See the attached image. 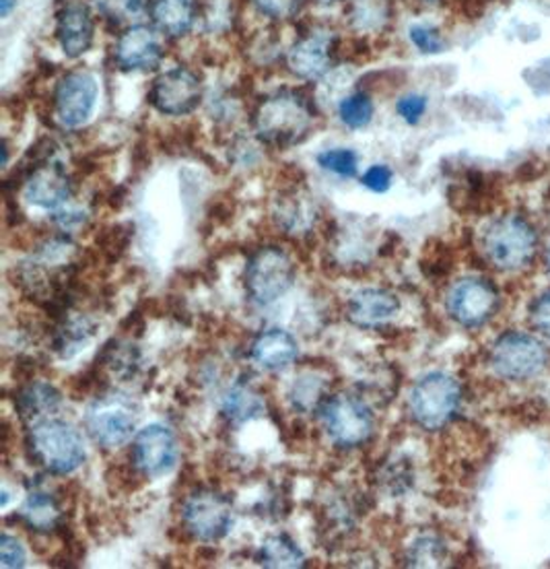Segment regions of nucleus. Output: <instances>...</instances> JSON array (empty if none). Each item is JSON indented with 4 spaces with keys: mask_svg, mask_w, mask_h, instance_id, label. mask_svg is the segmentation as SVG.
<instances>
[{
    "mask_svg": "<svg viewBox=\"0 0 550 569\" xmlns=\"http://www.w3.org/2000/svg\"><path fill=\"white\" fill-rule=\"evenodd\" d=\"M252 127L264 144L272 149H291L310 137L316 127V110L308 96L284 87L258 103Z\"/></svg>",
    "mask_w": 550,
    "mask_h": 569,
    "instance_id": "1",
    "label": "nucleus"
},
{
    "mask_svg": "<svg viewBox=\"0 0 550 569\" xmlns=\"http://www.w3.org/2000/svg\"><path fill=\"white\" fill-rule=\"evenodd\" d=\"M26 446L29 458L40 469L58 477L72 475L86 462L83 436L71 423L54 417H46L29 427Z\"/></svg>",
    "mask_w": 550,
    "mask_h": 569,
    "instance_id": "2",
    "label": "nucleus"
},
{
    "mask_svg": "<svg viewBox=\"0 0 550 569\" xmlns=\"http://www.w3.org/2000/svg\"><path fill=\"white\" fill-rule=\"evenodd\" d=\"M480 248L497 271H523L537 257L538 231L523 214H501L484 229Z\"/></svg>",
    "mask_w": 550,
    "mask_h": 569,
    "instance_id": "3",
    "label": "nucleus"
},
{
    "mask_svg": "<svg viewBox=\"0 0 550 569\" xmlns=\"http://www.w3.org/2000/svg\"><path fill=\"white\" fill-rule=\"evenodd\" d=\"M462 407V386L446 373L431 371L410 388L409 413L412 423L436 433L452 423Z\"/></svg>",
    "mask_w": 550,
    "mask_h": 569,
    "instance_id": "4",
    "label": "nucleus"
},
{
    "mask_svg": "<svg viewBox=\"0 0 550 569\" xmlns=\"http://www.w3.org/2000/svg\"><path fill=\"white\" fill-rule=\"evenodd\" d=\"M549 366L544 342L522 330H508L494 339L489 349V368L506 382H526L540 376Z\"/></svg>",
    "mask_w": 550,
    "mask_h": 569,
    "instance_id": "5",
    "label": "nucleus"
},
{
    "mask_svg": "<svg viewBox=\"0 0 550 569\" xmlns=\"http://www.w3.org/2000/svg\"><path fill=\"white\" fill-rule=\"evenodd\" d=\"M297 269L291 254L281 246H262L246 264V291L256 306H272L296 284Z\"/></svg>",
    "mask_w": 550,
    "mask_h": 569,
    "instance_id": "6",
    "label": "nucleus"
},
{
    "mask_svg": "<svg viewBox=\"0 0 550 569\" xmlns=\"http://www.w3.org/2000/svg\"><path fill=\"white\" fill-rule=\"evenodd\" d=\"M326 438L340 450H354L371 440L376 419L366 400L353 395L328 397L318 409Z\"/></svg>",
    "mask_w": 550,
    "mask_h": 569,
    "instance_id": "7",
    "label": "nucleus"
},
{
    "mask_svg": "<svg viewBox=\"0 0 550 569\" xmlns=\"http://www.w3.org/2000/svg\"><path fill=\"white\" fill-rule=\"evenodd\" d=\"M501 308L497 284L484 277H464L450 287L446 310L458 327L477 330L487 327Z\"/></svg>",
    "mask_w": 550,
    "mask_h": 569,
    "instance_id": "8",
    "label": "nucleus"
},
{
    "mask_svg": "<svg viewBox=\"0 0 550 569\" xmlns=\"http://www.w3.org/2000/svg\"><path fill=\"white\" fill-rule=\"evenodd\" d=\"M339 58V36L324 26L303 31L287 50V69L299 81H320L334 69Z\"/></svg>",
    "mask_w": 550,
    "mask_h": 569,
    "instance_id": "9",
    "label": "nucleus"
},
{
    "mask_svg": "<svg viewBox=\"0 0 550 569\" xmlns=\"http://www.w3.org/2000/svg\"><path fill=\"white\" fill-rule=\"evenodd\" d=\"M182 525L197 541L217 542L226 539L233 525L231 499L221 491L200 487L183 501Z\"/></svg>",
    "mask_w": 550,
    "mask_h": 569,
    "instance_id": "10",
    "label": "nucleus"
},
{
    "mask_svg": "<svg viewBox=\"0 0 550 569\" xmlns=\"http://www.w3.org/2000/svg\"><path fill=\"white\" fill-rule=\"evenodd\" d=\"M98 100L99 86L93 72H67L54 87L52 116L62 130L83 129L96 112Z\"/></svg>",
    "mask_w": 550,
    "mask_h": 569,
    "instance_id": "11",
    "label": "nucleus"
},
{
    "mask_svg": "<svg viewBox=\"0 0 550 569\" xmlns=\"http://www.w3.org/2000/svg\"><path fill=\"white\" fill-rule=\"evenodd\" d=\"M137 407L122 395L99 397L86 415L87 433L106 450H113L132 440L137 431Z\"/></svg>",
    "mask_w": 550,
    "mask_h": 569,
    "instance_id": "12",
    "label": "nucleus"
},
{
    "mask_svg": "<svg viewBox=\"0 0 550 569\" xmlns=\"http://www.w3.org/2000/svg\"><path fill=\"white\" fill-rule=\"evenodd\" d=\"M204 98L202 77L190 67L161 72L149 89V101L159 114L182 118L197 112Z\"/></svg>",
    "mask_w": 550,
    "mask_h": 569,
    "instance_id": "13",
    "label": "nucleus"
},
{
    "mask_svg": "<svg viewBox=\"0 0 550 569\" xmlns=\"http://www.w3.org/2000/svg\"><path fill=\"white\" fill-rule=\"evenodd\" d=\"M163 38L156 26H130L113 42V67L122 72L157 71L166 58Z\"/></svg>",
    "mask_w": 550,
    "mask_h": 569,
    "instance_id": "14",
    "label": "nucleus"
},
{
    "mask_svg": "<svg viewBox=\"0 0 550 569\" xmlns=\"http://www.w3.org/2000/svg\"><path fill=\"white\" fill-rule=\"evenodd\" d=\"M178 440L170 427H142L132 441V465L141 472L144 479H159L170 475L178 465Z\"/></svg>",
    "mask_w": 550,
    "mask_h": 569,
    "instance_id": "15",
    "label": "nucleus"
},
{
    "mask_svg": "<svg viewBox=\"0 0 550 569\" xmlns=\"http://www.w3.org/2000/svg\"><path fill=\"white\" fill-rule=\"evenodd\" d=\"M72 192L74 184L71 173L60 161L48 159V156L38 159V163L28 171L23 182L26 200L43 211H58L62 204L71 200Z\"/></svg>",
    "mask_w": 550,
    "mask_h": 569,
    "instance_id": "16",
    "label": "nucleus"
},
{
    "mask_svg": "<svg viewBox=\"0 0 550 569\" xmlns=\"http://www.w3.org/2000/svg\"><path fill=\"white\" fill-rule=\"evenodd\" d=\"M54 36L64 57H86L96 40L93 7L87 0H64L58 7Z\"/></svg>",
    "mask_w": 550,
    "mask_h": 569,
    "instance_id": "17",
    "label": "nucleus"
},
{
    "mask_svg": "<svg viewBox=\"0 0 550 569\" xmlns=\"http://www.w3.org/2000/svg\"><path fill=\"white\" fill-rule=\"evenodd\" d=\"M272 221L291 238L310 236L320 221L316 197L306 186H289L272 200Z\"/></svg>",
    "mask_w": 550,
    "mask_h": 569,
    "instance_id": "18",
    "label": "nucleus"
},
{
    "mask_svg": "<svg viewBox=\"0 0 550 569\" xmlns=\"http://www.w3.org/2000/svg\"><path fill=\"white\" fill-rule=\"evenodd\" d=\"M400 312V299L392 291L381 287H366L357 291L347 303V318L354 327L380 328L388 325Z\"/></svg>",
    "mask_w": 550,
    "mask_h": 569,
    "instance_id": "19",
    "label": "nucleus"
},
{
    "mask_svg": "<svg viewBox=\"0 0 550 569\" xmlns=\"http://www.w3.org/2000/svg\"><path fill=\"white\" fill-rule=\"evenodd\" d=\"M250 356L258 368L264 371H281L296 361L299 345L289 330L267 328L256 337Z\"/></svg>",
    "mask_w": 550,
    "mask_h": 569,
    "instance_id": "20",
    "label": "nucleus"
},
{
    "mask_svg": "<svg viewBox=\"0 0 550 569\" xmlns=\"http://www.w3.org/2000/svg\"><path fill=\"white\" fill-rule=\"evenodd\" d=\"M149 17L166 38H186L200 17L198 0H151Z\"/></svg>",
    "mask_w": 550,
    "mask_h": 569,
    "instance_id": "21",
    "label": "nucleus"
},
{
    "mask_svg": "<svg viewBox=\"0 0 550 569\" xmlns=\"http://www.w3.org/2000/svg\"><path fill=\"white\" fill-rule=\"evenodd\" d=\"M98 325L89 316H62L58 318L57 328L52 332V349L58 357L71 359L81 349H86L87 342L93 339Z\"/></svg>",
    "mask_w": 550,
    "mask_h": 569,
    "instance_id": "22",
    "label": "nucleus"
},
{
    "mask_svg": "<svg viewBox=\"0 0 550 569\" xmlns=\"http://www.w3.org/2000/svg\"><path fill=\"white\" fill-rule=\"evenodd\" d=\"M62 518L64 513L58 499L48 491H31L21 508L23 525L40 535H50L58 530L62 527Z\"/></svg>",
    "mask_w": 550,
    "mask_h": 569,
    "instance_id": "23",
    "label": "nucleus"
},
{
    "mask_svg": "<svg viewBox=\"0 0 550 569\" xmlns=\"http://www.w3.org/2000/svg\"><path fill=\"white\" fill-rule=\"evenodd\" d=\"M62 402L57 388L48 382H31L23 390H19L14 407L23 421H40L48 415L54 413Z\"/></svg>",
    "mask_w": 550,
    "mask_h": 569,
    "instance_id": "24",
    "label": "nucleus"
},
{
    "mask_svg": "<svg viewBox=\"0 0 550 569\" xmlns=\"http://www.w3.org/2000/svg\"><path fill=\"white\" fill-rule=\"evenodd\" d=\"M256 563L262 568L296 569L306 568L308 559L289 535H272L260 545L256 553Z\"/></svg>",
    "mask_w": 550,
    "mask_h": 569,
    "instance_id": "25",
    "label": "nucleus"
},
{
    "mask_svg": "<svg viewBox=\"0 0 550 569\" xmlns=\"http://www.w3.org/2000/svg\"><path fill=\"white\" fill-rule=\"evenodd\" d=\"M328 399V378L320 371H303L289 390V402L297 413H318Z\"/></svg>",
    "mask_w": 550,
    "mask_h": 569,
    "instance_id": "26",
    "label": "nucleus"
},
{
    "mask_svg": "<svg viewBox=\"0 0 550 569\" xmlns=\"http://www.w3.org/2000/svg\"><path fill=\"white\" fill-rule=\"evenodd\" d=\"M267 405L264 399L260 397V392L252 388L250 385L233 386L223 399V417L227 419L229 426H241L248 423L256 417L264 413Z\"/></svg>",
    "mask_w": 550,
    "mask_h": 569,
    "instance_id": "27",
    "label": "nucleus"
},
{
    "mask_svg": "<svg viewBox=\"0 0 550 569\" xmlns=\"http://www.w3.org/2000/svg\"><path fill=\"white\" fill-rule=\"evenodd\" d=\"M373 116H376V106H373V100L367 96L366 91H354L339 103L340 122L347 129H367L371 124Z\"/></svg>",
    "mask_w": 550,
    "mask_h": 569,
    "instance_id": "28",
    "label": "nucleus"
},
{
    "mask_svg": "<svg viewBox=\"0 0 550 569\" xmlns=\"http://www.w3.org/2000/svg\"><path fill=\"white\" fill-rule=\"evenodd\" d=\"M101 361L118 378H130L139 370L141 353L130 342L112 341L110 345H106V349L101 353Z\"/></svg>",
    "mask_w": 550,
    "mask_h": 569,
    "instance_id": "29",
    "label": "nucleus"
},
{
    "mask_svg": "<svg viewBox=\"0 0 550 569\" xmlns=\"http://www.w3.org/2000/svg\"><path fill=\"white\" fill-rule=\"evenodd\" d=\"M351 23L359 31H378L390 19L388 0H351Z\"/></svg>",
    "mask_w": 550,
    "mask_h": 569,
    "instance_id": "30",
    "label": "nucleus"
},
{
    "mask_svg": "<svg viewBox=\"0 0 550 569\" xmlns=\"http://www.w3.org/2000/svg\"><path fill=\"white\" fill-rule=\"evenodd\" d=\"M448 557L446 545L433 535H423L412 542L407 553V566L412 568H438Z\"/></svg>",
    "mask_w": 550,
    "mask_h": 569,
    "instance_id": "31",
    "label": "nucleus"
},
{
    "mask_svg": "<svg viewBox=\"0 0 550 569\" xmlns=\"http://www.w3.org/2000/svg\"><path fill=\"white\" fill-rule=\"evenodd\" d=\"M318 166L328 173H334L339 178H354L359 171V156L353 149L347 147H334V149H326L316 157Z\"/></svg>",
    "mask_w": 550,
    "mask_h": 569,
    "instance_id": "32",
    "label": "nucleus"
},
{
    "mask_svg": "<svg viewBox=\"0 0 550 569\" xmlns=\"http://www.w3.org/2000/svg\"><path fill=\"white\" fill-rule=\"evenodd\" d=\"M409 40L421 54H441L448 48L443 33L436 26H427V23L412 26L409 29Z\"/></svg>",
    "mask_w": 550,
    "mask_h": 569,
    "instance_id": "33",
    "label": "nucleus"
},
{
    "mask_svg": "<svg viewBox=\"0 0 550 569\" xmlns=\"http://www.w3.org/2000/svg\"><path fill=\"white\" fill-rule=\"evenodd\" d=\"M151 0H93V7L99 14L112 21H127L142 11H149Z\"/></svg>",
    "mask_w": 550,
    "mask_h": 569,
    "instance_id": "34",
    "label": "nucleus"
},
{
    "mask_svg": "<svg viewBox=\"0 0 550 569\" xmlns=\"http://www.w3.org/2000/svg\"><path fill=\"white\" fill-rule=\"evenodd\" d=\"M258 13L270 21H291L303 11L306 0H250Z\"/></svg>",
    "mask_w": 550,
    "mask_h": 569,
    "instance_id": "35",
    "label": "nucleus"
},
{
    "mask_svg": "<svg viewBox=\"0 0 550 569\" xmlns=\"http://www.w3.org/2000/svg\"><path fill=\"white\" fill-rule=\"evenodd\" d=\"M427 108H429V100L423 93H407L396 101V112L410 127H417L423 120Z\"/></svg>",
    "mask_w": 550,
    "mask_h": 569,
    "instance_id": "36",
    "label": "nucleus"
},
{
    "mask_svg": "<svg viewBox=\"0 0 550 569\" xmlns=\"http://www.w3.org/2000/svg\"><path fill=\"white\" fill-rule=\"evenodd\" d=\"M530 325L537 330L542 339L550 341V289L542 291L530 303Z\"/></svg>",
    "mask_w": 550,
    "mask_h": 569,
    "instance_id": "37",
    "label": "nucleus"
},
{
    "mask_svg": "<svg viewBox=\"0 0 550 569\" xmlns=\"http://www.w3.org/2000/svg\"><path fill=\"white\" fill-rule=\"evenodd\" d=\"M394 182V171L383 163H376L361 176V184L373 194H386Z\"/></svg>",
    "mask_w": 550,
    "mask_h": 569,
    "instance_id": "38",
    "label": "nucleus"
},
{
    "mask_svg": "<svg viewBox=\"0 0 550 569\" xmlns=\"http://www.w3.org/2000/svg\"><path fill=\"white\" fill-rule=\"evenodd\" d=\"M26 549L11 535L0 537V566L7 569L26 568Z\"/></svg>",
    "mask_w": 550,
    "mask_h": 569,
    "instance_id": "39",
    "label": "nucleus"
},
{
    "mask_svg": "<svg viewBox=\"0 0 550 569\" xmlns=\"http://www.w3.org/2000/svg\"><path fill=\"white\" fill-rule=\"evenodd\" d=\"M14 7H17V0H0V17L7 19L9 14L13 13Z\"/></svg>",
    "mask_w": 550,
    "mask_h": 569,
    "instance_id": "40",
    "label": "nucleus"
},
{
    "mask_svg": "<svg viewBox=\"0 0 550 569\" xmlns=\"http://www.w3.org/2000/svg\"><path fill=\"white\" fill-rule=\"evenodd\" d=\"M544 262H547V271L550 274V243L547 246V254H544Z\"/></svg>",
    "mask_w": 550,
    "mask_h": 569,
    "instance_id": "41",
    "label": "nucleus"
},
{
    "mask_svg": "<svg viewBox=\"0 0 550 569\" xmlns=\"http://www.w3.org/2000/svg\"><path fill=\"white\" fill-rule=\"evenodd\" d=\"M318 2H322V4H332V2H339V0H318Z\"/></svg>",
    "mask_w": 550,
    "mask_h": 569,
    "instance_id": "42",
    "label": "nucleus"
},
{
    "mask_svg": "<svg viewBox=\"0 0 550 569\" xmlns=\"http://www.w3.org/2000/svg\"><path fill=\"white\" fill-rule=\"evenodd\" d=\"M423 2H436V0H423Z\"/></svg>",
    "mask_w": 550,
    "mask_h": 569,
    "instance_id": "43",
    "label": "nucleus"
}]
</instances>
